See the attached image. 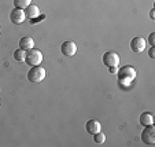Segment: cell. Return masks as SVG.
<instances>
[{
    "instance_id": "cell-1",
    "label": "cell",
    "mask_w": 155,
    "mask_h": 147,
    "mask_svg": "<svg viewBox=\"0 0 155 147\" xmlns=\"http://www.w3.org/2000/svg\"><path fill=\"white\" fill-rule=\"evenodd\" d=\"M118 82L121 87H129L136 79V69L130 65H125L122 68L117 69Z\"/></svg>"
},
{
    "instance_id": "cell-2",
    "label": "cell",
    "mask_w": 155,
    "mask_h": 147,
    "mask_svg": "<svg viewBox=\"0 0 155 147\" xmlns=\"http://www.w3.org/2000/svg\"><path fill=\"white\" fill-rule=\"evenodd\" d=\"M47 76V72L43 66H32L29 72H28V80L30 82H41Z\"/></svg>"
},
{
    "instance_id": "cell-3",
    "label": "cell",
    "mask_w": 155,
    "mask_h": 147,
    "mask_svg": "<svg viewBox=\"0 0 155 147\" xmlns=\"http://www.w3.org/2000/svg\"><path fill=\"white\" fill-rule=\"evenodd\" d=\"M25 62H26L29 66H38L43 62V54L41 51L32 48V50L26 51V55H25Z\"/></svg>"
},
{
    "instance_id": "cell-4",
    "label": "cell",
    "mask_w": 155,
    "mask_h": 147,
    "mask_svg": "<svg viewBox=\"0 0 155 147\" xmlns=\"http://www.w3.org/2000/svg\"><path fill=\"white\" fill-rule=\"evenodd\" d=\"M103 63L107 69L118 68L120 66V55L115 51H107L103 55Z\"/></svg>"
},
{
    "instance_id": "cell-5",
    "label": "cell",
    "mask_w": 155,
    "mask_h": 147,
    "mask_svg": "<svg viewBox=\"0 0 155 147\" xmlns=\"http://www.w3.org/2000/svg\"><path fill=\"white\" fill-rule=\"evenodd\" d=\"M141 140H143V143L148 144V146H154L155 144V127H154V124L144 127V131L141 132Z\"/></svg>"
},
{
    "instance_id": "cell-6",
    "label": "cell",
    "mask_w": 155,
    "mask_h": 147,
    "mask_svg": "<svg viewBox=\"0 0 155 147\" xmlns=\"http://www.w3.org/2000/svg\"><path fill=\"white\" fill-rule=\"evenodd\" d=\"M146 40L143 37H133L130 40V50L136 54H141L146 50Z\"/></svg>"
},
{
    "instance_id": "cell-7",
    "label": "cell",
    "mask_w": 155,
    "mask_h": 147,
    "mask_svg": "<svg viewBox=\"0 0 155 147\" xmlns=\"http://www.w3.org/2000/svg\"><path fill=\"white\" fill-rule=\"evenodd\" d=\"M61 51L64 56H73V55H76V52H77V44L71 40L64 41L63 44L61 45Z\"/></svg>"
},
{
    "instance_id": "cell-8",
    "label": "cell",
    "mask_w": 155,
    "mask_h": 147,
    "mask_svg": "<svg viewBox=\"0 0 155 147\" xmlns=\"http://www.w3.org/2000/svg\"><path fill=\"white\" fill-rule=\"evenodd\" d=\"M10 19H11L12 24H22L25 19H26V15H25L24 10H19V8H14L11 12H10Z\"/></svg>"
},
{
    "instance_id": "cell-9",
    "label": "cell",
    "mask_w": 155,
    "mask_h": 147,
    "mask_svg": "<svg viewBox=\"0 0 155 147\" xmlns=\"http://www.w3.org/2000/svg\"><path fill=\"white\" fill-rule=\"evenodd\" d=\"M85 129H87V132L89 135H95L99 131H102V125H100V122L97 120H89L85 124Z\"/></svg>"
},
{
    "instance_id": "cell-10",
    "label": "cell",
    "mask_w": 155,
    "mask_h": 147,
    "mask_svg": "<svg viewBox=\"0 0 155 147\" xmlns=\"http://www.w3.org/2000/svg\"><path fill=\"white\" fill-rule=\"evenodd\" d=\"M25 15H26V18H29L30 21H36V18L40 15V10H38V7L36 6V4H29V6L25 8Z\"/></svg>"
},
{
    "instance_id": "cell-11",
    "label": "cell",
    "mask_w": 155,
    "mask_h": 147,
    "mask_svg": "<svg viewBox=\"0 0 155 147\" xmlns=\"http://www.w3.org/2000/svg\"><path fill=\"white\" fill-rule=\"evenodd\" d=\"M19 48L24 51H29L32 48H35V40L30 36H24L19 40Z\"/></svg>"
},
{
    "instance_id": "cell-12",
    "label": "cell",
    "mask_w": 155,
    "mask_h": 147,
    "mask_svg": "<svg viewBox=\"0 0 155 147\" xmlns=\"http://www.w3.org/2000/svg\"><path fill=\"white\" fill-rule=\"evenodd\" d=\"M140 124L143 127H147V125H152L154 124V115L151 113H143L140 115Z\"/></svg>"
},
{
    "instance_id": "cell-13",
    "label": "cell",
    "mask_w": 155,
    "mask_h": 147,
    "mask_svg": "<svg viewBox=\"0 0 155 147\" xmlns=\"http://www.w3.org/2000/svg\"><path fill=\"white\" fill-rule=\"evenodd\" d=\"M15 8H19V10H25L29 4H32V0H12Z\"/></svg>"
},
{
    "instance_id": "cell-14",
    "label": "cell",
    "mask_w": 155,
    "mask_h": 147,
    "mask_svg": "<svg viewBox=\"0 0 155 147\" xmlns=\"http://www.w3.org/2000/svg\"><path fill=\"white\" fill-rule=\"evenodd\" d=\"M25 55H26V51L21 50V48H18V50L14 51V59L18 62H24L25 61Z\"/></svg>"
},
{
    "instance_id": "cell-15",
    "label": "cell",
    "mask_w": 155,
    "mask_h": 147,
    "mask_svg": "<svg viewBox=\"0 0 155 147\" xmlns=\"http://www.w3.org/2000/svg\"><path fill=\"white\" fill-rule=\"evenodd\" d=\"M94 140H95V143H97V144H103L106 142V135L102 132V131H99L97 133L94 135Z\"/></svg>"
},
{
    "instance_id": "cell-16",
    "label": "cell",
    "mask_w": 155,
    "mask_h": 147,
    "mask_svg": "<svg viewBox=\"0 0 155 147\" xmlns=\"http://www.w3.org/2000/svg\"><path fill=\"white\" fill-rule=\"evenodd\" d=\"M148 43L151 44V47H154V45H155V32L150 33V36H148Z\"/></svg>"
},
{
    "instance_id": "cell-17",
    "label": "cell",
    "mask_w": 155,
    "mask_h": 147,
    "mask_svg": "<svg viewBox=\"0 0 155 147\" xmlns=\"http://www.w3.org/2000/svg\"><path fill=\"white\" fill-rule=\"evenodd\" d=\"M148 55H150V58H151V59H155V48H154V47L150 48Z\"/></svg>"
},
{
    "instance_id": "cell-18",
    "label": "cell",
    "mask_w": 155,
    "mask_h": 147,
    "mask_svg": "<svg viewBox=\"0 0 155 147\" xmlns=\"http://www.w3.org/2000/svg\"><path fill=\"white\" fill-rule=\"evenodd\" d=\"M154 11H155L154 8H152L151 11H150V18H151V19H154V18H155V14H154Z\"/></svg>"
},
{
    "instance_id": "cell-19",
    "label": "cell",
    "mask_w": 155,
    "mask_h": 147,
    "mask_svg": "<svg viewBox=\"0 0 155 147\" xmlns=\"http://www.w3.org/2000/svg\"><path fill=\"white\" fill-rule=\"evenodd\" d=\"M0 105H2V99H0Z\"/></svg>"
},
{
    "instance_id": "cell-20",
    "label": "cell",
    "mask_w": 155,
    "mask_h": 147,
    "mask_svg": "<svg viewBox=\"0 0 155 147\" xmlns=\"http://www.w3.org/2000/svg\"><path fill=\"white\" fill-rule=\"evenodd\" d=\"M0 33H2V28H0Z\"/></svg>"
}]
</instances>
